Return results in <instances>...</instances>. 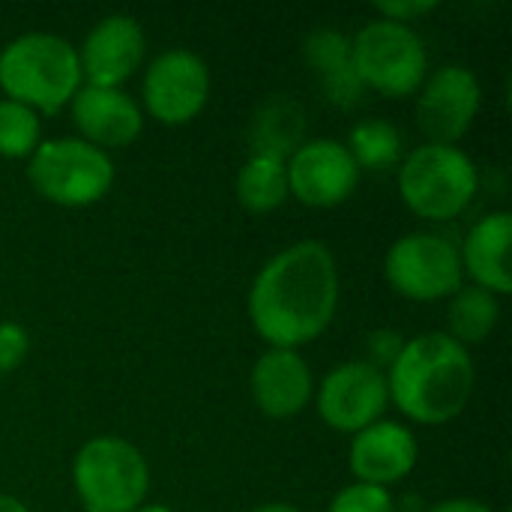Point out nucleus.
Instances as JSON below:
<instances>
[{
    "mask_svg": "<svg viewBox=\"0 0 512 512\" xmlns=\"http://www.w3.org/2000/svg\"><path fill=\"white\" fill-rule=\"evenodd\" d=\"M339 309V264L321 240H297L276 252L249 288V321L270 348L300 351Z\"/></svg>",
    "mask_w": 512,
    "mask_h": 512,
    "instance_id": "f257e3e1",
    "label": "nucleus"
},
{
    "mask_svg": "<svg viewBox=\"0 0 512 512\" xmlns=\"http://www.w3.org/2000/svg\"><path fill=\"white\" fill-rule=\"evenodd\" d=\"M477 372L465 345L447 333L408 339L387 369L390 402L420 426L456 420L474 396Z\"/></svg>",
    "mask_w": 512,
    "mask_h": 512,
    "instance_id": "f03ea898",
    "label": "nucleus"
},
{
    "mask_svg": "<svg viewBox=\"0 0 512 512\" xmlns=\"http://www.w3.org/2000/svg\"><path fill=\"white\" fill-rule=\"evenodd\" d=\"M81 81L78 48L57 33H24L0 51V90L36 114L66 108Z\"/></svg>",
    "mask_w": 512,
    "mask_h": 512,
    "instance_id": "7ed1b4c3",
    "label": "nucleus"
},
{
    "mask_svg": "<svg viewBox=\"0 0 512 512\" xmlns=\"http://www.w3.org/2000/svg\"><path fill=\"white\" fill-rule=\"evenodd\" d=\"M480 186L474 159L447 144H420L399 165V195L411 213L429 222L462 216Z\"/></svg>",
    "mask_w": 512,
    "mask_h": 512,
    "instance_id": "20e7f679",
    "label": "nucleus"
},
{
    "mask_svg": "<svg viewBox=\"0 0 512 512\" xmlns=\"http://www.w3.org/2000/svg\"><path fill=\"white\" fill-rule=\"evenodd\" d=\"M72 486L84 512H135L150 492L141 450L123 438H90L72 462Z\"/></svg>",
    "mask_w": 512,
    "mask_h": 512,
    "instance_id": "39448f33",
    "label": "nucleus"
},
{
    "mask_svg": "<svg viewBox=\"0 0 512 512\" xmlns=\"http://www.w3.org/2000/svg\"><path fill=\"white\" fill-rule=\"evenodd\" d=\"M351 60L363 87L405 99L429 75V54L420 33L408 24L372 18L351 36Z\"/></svg>",
    "mask_w": 512,
    "mask_h": 512,
    "instance_id": "423d86ee",
    "label": "nucleus"
},
{
    "mask_svg": "<svg viewBox=\"0 0 512 512\" xmlns=\"http://www.w3.org/2000/svg\"><path fill=\"white\" fill-rule=\"evenodd\" d=\"M30 186L57 207H90L114 183V162L105 150L81 138L39 141L27 159Z\"/></svg>",
    "mask_w": 512,
    "mask_h": 512,
    "instance_id": "0eeeda50",
    "label": "nucleus"
},
{
    "mask_svg": "<svg viewBox=\"0 0 512 512\" xmlns=\"http://www.w3.org/2000/svg\"><path fill=\"white\" fill-rule=\"evenodd\" d=\"M384 279L396 294L408 300H447L462 288L465 279L459 246L432 231L405 234L387 249Z\"/></svg>",
    "mask_w": 512,
    "mask_h": 512,
    "instance_id": "6e6552de",
    "label": "nucleus"
},
{
    "mask_svg": "<svg viewBox=\"0 0 512 512\" xmlns=\"http://www.w3.org/2000/svg\"><path fill=\"white\" fill-rule=\"evenodd\" d=\"M144 108L162 126L192 123L210 99V69L189 48H168L147 63Z\"/></svg>",
    "mask_w": 512,
    "mask_h": 512,
    "instance_id": "1a4fd4ad",
    "label": "nucleus"
},
{
    "mask_svg": "<svg viewBox=\"0 0 512 512\" xmlns=\"http://www.w3.org/2000/svg\"><path fill=\"white\" fill-rule=\"evenodd\" d=\"M315 408L333 432L357 435L378 423L390 408L387 372L369 360L342 363L324 375L315 393Z\"/></svg>",
    "mask_w": 512,
    "mask_h": 512,
    "instance_id": "9d476101",
    "label": "nucleus"
},
{
    "mask_svg": "<svg viewBox=\"0 0 512 512\" xmlns=\"http://www.w3.org/2000/svg\"><path fill=\"white\" fill-rule=\"evenodd\" d=\"M483 105L480 78L459 63L441 66L417 90V126L426 135V144L456 147L462 141Z\"/></svg>",
    "mask_w": 512,
    "mask_h": 512,
    "instance_id": "9b49d317",
    "label": "nucleus"
},
{
    "mask_svg": "<svg viewBox=\"0 0 512 512\" xmlns=\"http://www.w3.org/2000/svg\"><path fill=\"white\" fill-rule=\"evenodd\" d=\"M288 195L306 207H336L348 201L360 186V168L348 153L345 141L312 138L294 147L285 159Z\"/></svg>",
    "mask_w": 512,
    "mask_h": 512,
    "instance_id": "f8f14e48",
    "label": "nucleus"
},
{
    "mask_svg": "<svg viewBox=\"0 0 512 512\" xmlns=\"http://www.w3.org/2000/svg\"><path fill=\"white\" fill-rule=\"evenodd\" d=\"M147 36L132 15H105L90 27L78 48L81 75L90 87H120L144 63Z\"/></svg>",
    "mask_w": 512,
    "mask_h": 512,
    "instance_id": "ddd939ff",
    "label": "nucleus"
},
{
    "mask_svg": "<svg viewBox=\"0 0 512 512\" xmlns=\"http://www.w3.org/2000/svg\"><path fill=\"white\" fill-rule=\"evenodd\" d=\"M420 459V444L414 432L393 420H378L369 429L357 432L351 441L348 465L357 483L390 489L411 477Z\"/></svg>",
    "mask_w": 512,
    "mask_h": 512,
    "instance_id": "4468645a",
    "label": "nucleus"
},
{
    "mask_svg": "<svg viewBox=\"0 0 512 512\" xmlns=\"http://www.w3.org/2000/svg\"><path fill=\"white\" fill-rule=\"evenodd\" d=\"M69 108H72V123L81 132V141L105 153L132 144L144 129V111L123 87L81 84Z\"/></svg>",
    "mask_w": 512,
    "mask_h": 512,
    "instance_id": "2eb2a0df",
    "label": "nucleus"
},
{
    "mask_svg": "<svg viewBox=\"0 0 512 512\" xmlns=\"http://www.w3.org/2000/svg\"><path fill=\"white\" fill-rule=\"evenodd\" d=\"M249 390L258 411L270 420H291L315 396V378L300 351L267 348L249 375Z\"/></svg>",
    "mask_w": 512,
    "mask_h": 512,
    "instance_id": "dca6fc26",
    "label": "nucleus"
},
{
    "mask_svg": "<svg viewBox=\"0 0 512 512\" xmlns=\"http://www.w3.org/2000/svg\"><path fill=\"white\" fill-rule=\"evenodd\" d=\"M510 240L512 216L507 210H495L471 225L465 246L459 249L462 270H468L477 288L495 297H507L512 291Z\"/></svg>",
    "mask_w": 512,
    "mask_h": 512,
    "instance_id": "f3484780",
    "label": "nucleus"
},
{
    "mask_svg": "<svg viewBox=\"0 0 512 512\" xmlns=\"http://www.w3.org/2000/svg\"><path fill=\"white\" fill-rule=\"evenodd\" d=\"M303 57L309 69L315 72L318 84L324 87L327 99L339 108H348L360 99L366 90L354 72L351 60V36L333 30V27H318L306 36L303 42Z\"/></svg>",
    "mask_w": 512,
    "mask_h": 512,
    "instance_id": "a211bd4d",
    "label": "nucleus"
},
{
    "mask_svg": "<svg viewBox=\"0 0 512 512\" xmlns=\"http://www.w3.org/2000/svg\"><path fill=\"white\" fill-rule=\"evenodd\" d=\"M237 201L249 213H273L288 198V168L276 153L255 150L237 171Z\"/></svg>",
    "mask_w": 512,
    "mask_h": 512,
    "instance_id": "6ab92c4d",
    "label": "nucleus"
},
{
    "mask_svg": "<svg viewBox=\"0 0 512 512\" xmlns=\"http://www.w3.org/2000/svg\"><path fill=\"white\" fill-rule=\"evenodd\" d=\"M447 321H450V333L459 345H480L486 342L498 321H501V297L477 288V285H462L453 297H450V309H447Z\"/></svg>",
    "mask_w": 512,
    "mask_h": 512,
    "instance_id": "aec40b11",
    "label": "nucleus"
},
{
    "mask_svg": "<svg viewBox=\"0 0 512 512\" xmlns=\"http://www.w3.org/2000/svg\"><path fill=\"white\" fill-rule=\"evenodd\" d=\"M348 153L354 156L360 171H384L402 159V132L384 120V117H369L360 120L351 135H348Z\"/></svg>",
    "mask_w": 512,
    "mask_h": 512,
    "instance_id": "412c9836",
    "label": "nucleus"
},
{
    "mask_svg": "<svg viewBox=\"0 0 512 512\" xmlns=\"http://www.w3.org/2000/svg\"><path fill=\"white\" fill-rule=\"evenodd\" d=\"M42 123L39 114L21 102L0 99V156L3 159H30L39 147Z\"/></svg>",
    "mask_w": 512,
    "mask_h": 512,
    "instance_id": "4be33fe9",
    "label": "nucleus"
},
{
    "mask_svg": "<svg viewBox=\"0 0 512 512\" xmlns=\"http://www.w3.org/2000/svg\"><path fill=\"white\" fill-rule=\"evenodd\" d=\"M327 512H399L390 489H375L363 483H351L336 492Z\"/></svg>",
    "mask_w": 512,
    "mask_h": 512,
    "instance_id": "5701e85b",
    "label": "nucleus"
},
{
    "mask_svg": "<svg viewBox=\"0 0 512 512\" xmlns=\"http://www.w3.org/2000/svg\"><path fill=\"white\" fill-rule=\"evenodd\" d=\"M30 354V336L21 324L3 321L0 324V372H12Z\"/></svg>",
    "mask_w": 512,
    "mask_h": 512,
    "instance_id": "b1692460",
    "label": "nucleus"
},
{
    "mask_svg": "<svg viewBox=\"0 0 512 512\" xmlns=\"http://www.w3.org/2000/svg\"><path fill=\"white\" fill-rule=\"evenodd\" d=\"M438 6H441L438 0H381V3H375V12H378V18H387V21L411 27L414 21L426 18Z\"/></svg>",
    "mask_w": 512,
    "mask_h": 512,
    "instance_id": "393cba45",
    "label": "nucleus"
},
{
    "mask_svg": "<svg viewBox=\"0 0 512 512\" xmlns=\"http://www.w3.org/2000/svg\"><path fill=\"white\" fill-rule=\"evenodd\" d=\"M402 339H399V333H390V330H381V333H375L372 339H369V351H372V366H390L396 357H399V351H402Z\"/></svg>",
    "mask_w": 512,
    "mask_h": 512,
    "instance_id": "a878e982",
    "label": "nucleus"
},
{
    "mask_svg": "<svg viewBox=\"0 0 512 512\" xmlns=\"http://www.w3.org/2000/svg\"><path fill=\"white\" fill-rule=\"evenodd\" d=\"M429 512H495L489 504L477 501V498H450V501H441L435 504Z\"/></svg>",
    "mask_w": 512,
    "mask_h": 512,
    "instance_id": "bb28decb",
    "label": "nucleus"
},
{
    "mask_svg": "<svg viewBox=\"0 0 512 512\" xmlns=\"http://www.w3.org/2000/svg\"><path fill=\"white\" fill-rule=\"evenodd\" d=\"M0 512H30L18 498L12 495H0Z\"/></svg>",
    "mask_w": 512,
    "mask_h": 512,
    "instance_id": "cd10ccee",
    "label": "nucleus"
},
{
    "mask_svg": "<svg viewBox=\"0 0 512 512\" xmlns=\"http://www.w3.org/2000/svg\"><path fill=\"white\" fill-rule=\"evenodd\" d=\"M252 512H303V510H297L294 504H282V501H276V504H261V507H255Z\"/></svg>",
    "mask_w": 512,
    "mask_h": 512,
    "instance_id": "c85d7f7f",
    "label": "nucleus"
},
{
    "mask_svg": "<svg viewBox=\"0 0 512 512\" xmlns=\"http://www.w3.org/2000/svg\"><path fill=\"white\" fill-rule=\"evenodd\" d=\"M135 512H174V510H168L165 504H141Z\"/></svg>",
    "mask_w": 512,
    "mask_h": 512,
    "instance_id": "c756f323",
    "label": "nucleus"
}]
</instances>
